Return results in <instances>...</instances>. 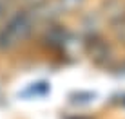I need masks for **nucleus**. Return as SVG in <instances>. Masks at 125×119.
I'll return each instance as SVG.
<instances>
[{
  "label": "nucleus",
  "instance_id": "20e7f679",
  "mask_svg": "<svg viewBox=\"0 0 125 119\" xmlns=\"http://www.w3.org/2000/svg\"><path fill=\"white\" fill-rule=\"evenodd\" d=\"M60 11H74L76 7H80L85 0H56Z\"/></svg>",
  "mask_w": 125,
  "mask_h": 119
},
{
  "label": "nucleus",
  "instance_id": "7ed1b4c3",
  "mask_svg": "<svg viewBox=\"0 0 125 119\" xmlns=\"http://www.w3.org/2000/svg\"><path fill=\"white\" fill-rule=\"evenodd\" d=\"M89 52H91V58L94 61L102 63L109 58L111 54V49L107 45V42H103L102 38H98L96 34H93V38L89 40Z\"/></svg>",
  "mask_w": 125,
  "mask_h": 119
},
{
  "label": "nucleus",
  "instance_id": "39448f33",
  "mask_svg": "<svg viewBox=\"0 0 125 119\" xmlns=\"http://www.w3.org/2000/svg\"><path fill=\"white\" fill-rule=\"evenodd\" d=\"M15 2L16 0H0V22L15 9Z\"/></svg>",
  "mask_w": 125,
  "mask_h": 119
},
{
  "label": "nucleus",
  "instance_id": "423d86ee",
  "mask_svg": "<svg viewBox=\"0 0 125 119\" xmlns=\"http://www.w3.org/2000/svg\"><path fill=\"white\" fill-rule=\"evenodd\" d=\"M18 2L22 4V7H29V9H33V7L42 6V4L47 2V0H18Z\"/></svg>",
  "mask_w": 125,
  "mask_h": 119
},
{
  "label": "nucleus",
  "instance_id": "f257e3e1",
  "mask_svg": "<svg viewBox=\"0 0 125 119\" xmlns=\"http://www.w3.org/2000/svg\"><path fill=\"white\" fill-rule=\"evenodd\" d=\"M38 20L34 9L20 7L13 9L6 18L0 22V54L13 52L24 45L36 31Z\"/></svg>",
  "mask_w": 125,
  "mask_h": 119
},
{
  "label": "nucleus",
  "instance_id": "f03ea898",
  "mask_svg": "<svg viewBox=\"0 0 125 119\" xmlns=\"http://www.w3.org/2000/svg\"><path fill=\"white\" fill-rule=\"evenodd\" d=\"M67 40H69V33H67L65 25H60L56 22H49L44 36H42V42H45V45L51 49L63 47L67 43Z\"/></svg>",
  "mask_w": 125,
  "mask_h": 119
}]
</instances>
